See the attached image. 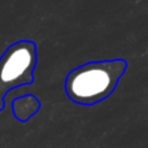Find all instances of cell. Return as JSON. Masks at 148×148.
Here are the masks:
<instances>
[{
    "instance_id": "2",
    "label": "cell",
    "mask_w": 148,
    "mask_h": 148,
    "mask_svg": "<svg viewBox=\"0 0 148 148\" xmlns=\"http://www.w3.org/2000/svg\"><path fill=\"white\" fill-rule=\"evenodd\" d=\"M36 64L35 43L29 40L12 44L0 59V110L4 107V96L9 90L33 81Z\"/></svg>"
},
{
    "instance_id": "1",
    "label": "cell",
    "mask_w": 148,
    "mask_h": 148,
    "mask_svg": "<svg viewBox=\"0 0 148 148\" xmlns=\"http://www.w3.org/2000/svg\"><path fill=\"white\" fill-rule=\"evenodd\" d=\"M127 66L123 60L88 62L68 75L65 90L74 103L91 105L108 97Z\"/></svg>"
}]
</instances>
